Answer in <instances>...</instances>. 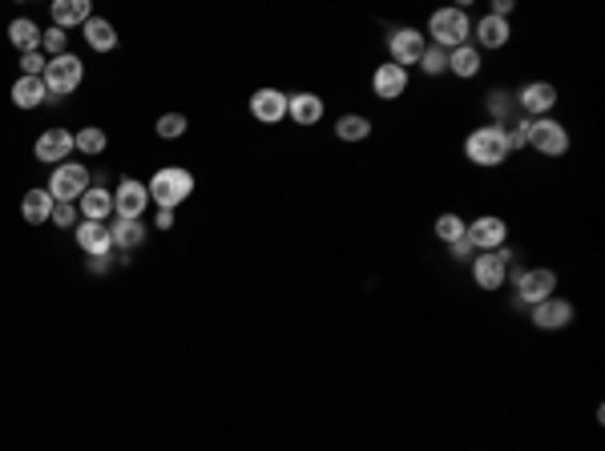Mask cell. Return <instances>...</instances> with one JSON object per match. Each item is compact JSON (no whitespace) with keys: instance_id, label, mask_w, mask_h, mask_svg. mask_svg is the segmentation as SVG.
Masks as SVG:
<instances>
[{"instance_id":"obj_41","label":"cell","mask_w":605,"mask_h":451,"mask_svg":"<svg viewBox=\"0 0 605 451\" xmlns=\"http://www.w3.org/2000/svg\"><path fill=\"white\" fill-rule=\"evenodd\" d=\"M90 270H93V274H105V270H110V254H101V258H90Z\"/></svg>"},{"instance_id":"obj_21","label":"cell","mask_w":605,"mask_h":451,"mask_svg":"<svg viewBox=\"0 0 605 451\" xmlns=\"http://www.w3.org/2000/svg\"><path fill=\"white\" fill-rule=\"evenodd\" d=\"M48 101V89H45V77H16L13 85V105L16 110H41Z\"/></svg>"},{"instance_id":"obj_24","label":"cell","mask_w":605,"mask_h":451,"mask_svg":"<svg viewBox=\"0 0 605 451\" xmlns=\"http://www.w3.org/2000/svg\"><path fill=\"white\" fill-rule=\"evenodd\" d=\"M110 230H113V250H122V254L138 250L145 242V222L142 218H113Z\"/></svg>"},{"instance_id":"obj_13","label":"cell","mask_w":605,"mask_h":451,"mask_svg":"<svg viewBox=\"0 0 605 451\" xmlns=\"http://www.w3.org/2000/svg\"><path fill=\"white\" fill-rule=\"evenodd\" d=\"M529 319H533L536 330H565L573 322V302L553 294V299H545V302H536V307H529Z\"/></svg>"},{"instance_id":"obj_33","label":"cell","mask_w":605,"mask_h":451,"mask_svg":"<svg viewBox=\"0 0 605 451\" xmlns=\"http://www.w3.org/2000/svg\"><path fill=\"white\" fill-rule=\"evenodd\" d=\"M182 133H186V117H182V113H162L158 117V137H162V142H178Z\"/></svg>"},{"instance_id":"obj_22","label":"cell","mask_w":605,"mask_h":451,"mask_svg":"<svg viewBox=\"0 0 605 451\" xmlns=\"http://www.w3.org/2000/svg\"><path fill=\"white\" fill-rule=\"evenodd\" d=\"M481 65H484V53L476 45H461L448 53V73L461 77V81H472V77L481 73Z\"/></svg>"},{"instance_id":"obj_14","label":"cell","mask_w":605,"mask_h":451,"mask_svg":"<svg viewBox=\"0 0 605 451\" xmlns=\"http://www.w3.org/2000/svg\"><path fill=\"white\" fill-rule=\"evenodd\" d=\"M145 205H150V190H145V182H138V178H125L113 190V214L117 218H142Z\"/></svg>"},{"instance_id":"obj_18","label":"cell","mask_w":605,"mask_h":451,"mask_svg":"<svg viewBox=\"0 0 605 451\" xmlns=\"http://www.w3.org/2000/svg\"><path fill=\"white\" fill-rule=\"evenodd\" d=\"M472 37H476V48H504L509 45V37H513V28L509 21H501V16H493V13H484L481 21L472 25Z\"/></svg>"},{"instance_id":"obj_27","label":"cell","mask_w":605,"mask_h":451,"mask_svg":"<svg viewBox=\"0 0 605 451\" xmlns=\"http://www.w3.org/2000/svg\"><path fill=\"white\" fill-rule=\"evenodd\" d=\"M41 37H45V28L37 21H28V16H16V21L8 25V41L21 48V57L25 53H41Z\"/></svg>"},{"instance_id":"obj_38","label":"cell","mask_w":605,"mask_h":451,"mask_svg":"<svg viewBox=\"0 0 605 451\" xmlns=\"http://www.w3.org/2000/svg\"><path fill=\"white\" fill-rule=\"evenodd\" d=\"M448 254H452V262H472V258H476V250L468 246V238L452 242V246H448Z\"/></svg>"},{"instance_id":"obj_10","label":"cell","mask_w":605,"mask_h":451,"mask_svg":"<svg viewBox=\"0 0 605 451\" xmlns=\"http://www.w3.org/2000/svg\"><path fill=\"white\" fill-rule=\"evenodd\" d=\"M424 48H428V37L419 33V28H396L392 37H387V61L399 65V68H408V65H419V57H424Z\"/></svg>"},{"instance_id":"obj_1","label":"cell","mask_w":605,"mask_h":451,"mask_svg":"<svg viewBox=\"0 0 605 451\" xmlns=\"http://www.w3.org/2000/svg\"><path fill=\"white\" fill-rule=\"evenodd\" d=\"M145 190H150V202L158 205V210H178V205L194 194V173L182 170V165H165V170H158L150 182H145Z\"/></svg>"},{"instance_id":"obj_40","label":"cell","mask_w":605,"mask_h":451,"mask_svg":"<svg viewBox=\"0 0 605 451\" xmlns=\"http://www.w3.org/2000/svg\"><path fill=\"white\" fill-rule=\"evenodd\" d=\"M154 226H158V230H174V210H158Z\"/></svg>"},{"instance_id":"obj_26","label":"cell","mask_w":605,"mask_h":451,"mask_svg":"<svg viewBox=\"0 0 605 451\" xmlns=\"http://www.w3.org/2000/svg\"><path fill=\"white\" fill-rule=\"evenodd\" d=\"M81 33H85V45H90L93 53H113L117 48V28L105 21V16H90V21L81 25Z\"/></svg>"},{"instance_id":"obj_17","label":"cell","mask_w":605,"mask_h":451,"mask_svg":"<svg viewBox=\"0 0 605 451\" xmlns=\"http://www.w3.org/2000/svg\"><path fill=\"white\" fill-rule=\"evenodd\" d=\"M77 246H81L90 258H101V254L113 250V230L110 222H77Z\"/></svg>"},{"instance_id":"obj_8","label":"cell","mask_w":605,"mask_h":451,"mask_svg":"<svg viewBox=\"0 0 605 451\" xmlns=\"http://www.w3.org/2000/svg\"><path fill=\"white\" fill-rule=\"evenodd\" d=\"M529 150H536L541 158H561L569 150V130L557 117H533L529 121Z\"/></svg>"},{"instance_id":"obj_3","label":"cell","mask_w":605,"mask_h":451,"mask_svg":"<svg viewBox=\"0 0 605 451\" xmlns=\"http://www.w3.org/2000/svg\"><path fill=\"white\" fill-rule=\"evenodd\" d=\"M428 37H432L436 48H461L468 45V37H472V21H468L464 8H436L432 16H428Z\"/></svg>"},{"instance_id":"obj_19","label":"cell","mask_w":605,"mask_h":451,"mask_svg":"<svg viewBox=\"0 0 605 451\" xmlns=\"http://www.w3.org/2000/svg\"><path fill=\"white\" fill-rule=\"evenodd\" d=\"M287 117L302 130L324 121V97L319 93H291V105H287Z\"/></svg>"},{"instance_id":"obj_36","label":"cell","mask_w":605,"mask_h":451,"mask_svg":"<svg viewBox=\"0 0 605 451\" xmlns=\"http://www.w3.org/2000/svg\"><path fill=\"white\" fill-rule=\"evenodd\" d=\"M53 226H61V230H77V222H81V210H77L73 202H57L53 205Z\"/></svg>"},{"instance_id":"obj_28","label":"cell","mask_w":605,"mask_h":451,"mask_svg":"<svg viewBox=\"0 0 605 451\" xmlns=\"http://www.w3.org/2000/svg\"><path fill=\"white\" fill-rule=\"evenodd\" d=\"M73 145H77V153H85V158H101V153L110 150V133H105L101 125H85V130L73 133Z\"/></svg>"},{"instance_id":"obj_12","label":"cell","mask_w":605,"mask_h":451,"mask_svg":"<svg viewBox=\"0 0 605 451\" xmlns=\"http://www.w3.org/2000/svg\"><path fill=\"white\" fill-rule=\"evenodd\" d=\"M516 105L525 110V117H553V105H557V89H553L549 81H529V85H521V93L513 97Z\"/></svg>"},{"instance_id":"obj_5","label":"cell","mask_w":605,"mask_h":451,"mask_svg":"<svg viewBox=\"0 0 605 451\" xmlns=\"http://www.w3.org/2000/svg\"><path fill=\"white\" fill-rule=\"evenodd\" d=\"M45 89H48V101H61V97H69L77 85H81L85 77V65L77 53H61V57H48L45 65Z\"/></svg>"},{"instance_id":"obj_32","label":"cell","mask_w":605,"mask_h":451,"mask_svg":"<svg viewBox=\"0 0 605 451\" xmlns=\"http://www.w3.org/2000/svg\"><path fill=\"white\" fill-rule=\"evenodd\" d=\"M501 130H504V145H509V153H513V150H525V145H529V117L501 125Z\"/></svg>"},{"instance_id":"obj_2","label":"cell","mask_w":605,"mask_h":451,"mask_svg":"<svg viewBox=\"0 0 605 451\" xmlns=\"http://www.w3.org/2000/svg\"><path fill=\"white\" fill-rule=\"evenodd\" d=\"M464 158L481 170H496V165L509 162V145H504V130L501 125H481L464 137Z\"/></svg>"},{"instance_id":"obj_30","label":"cell","mask_w":605,"mask_h":451,"mask_svg":"<svg viewBox=\"0 0 605 451\" xmlns=\"http://www.w3.org/2000/svg\"><path fill=\"white\" fill-rule=\"evenodd\" d=\"M464 226H468V222L461 218V214H440L432 230H436V238H440L444 246H452V242H461V238H464Z\"/></svg>"},{"instance_id":"obj_31","label":"cell","mask_w":605,"mask_h":451,"mask_svg":"<svg viewBox=\"0 0 605 451\" xmlns=\"http://www.w3.org/2000/svg\"><path fill=\"white\" fill-rule=\"evenodd\" d=\"M419 73H424V77H444L448 73V48L428 45L424 57H419Z\"/></svg>"},{"instance_id":"obj_11","label":"cell","mask_w":605,"mask_h":451,"mask_svg":"<svg viewBox=\"0 0 605 451\" xmlns=\"http://www.w3.org/2000/svg\"><path fill=\"white\" fill-rule=\"evenodd\" d=\"M73 150H77V145H73V133L69 130H45L33 142V158L45 162V165H65Z\"/></svg>"},{"instance_id":"obj_35","label":"cell","mask_w":605,"mask_h":451,"mask_svg":"<svg viewBox=\"0 0 605 451\" xmlns=\"http://www.w3.org/2000/svg\"><path fill=\"white\" fill-rule=\"evenodd\" d=\"M489 110H493V125H509V113L516 110V101H513L509 93L496 89V93L489 97Z\"/></svg>"},{"instance_id":"obj_7","label":"cell","mask_w":605,"mask_h":451,"mask_svg":"<svg viewBox=\"0 0 605 451\" xmlns=\"http://www.w3.org/2000/svg\"><path fill=\"white\" fill-rule=\"evenodd\" d=\"M513 258L516 254L509 246H501V250H489V254H476L468 267H472V282L481 290H501L504 282H509V267H513Z\"/></svg>"},{"instance_id":"obj_37","label":"cell","mask_w":605,"mask_h":451,"mask_svg":"<svg viewBox=\"0 0 605 451\" xmlns=\"http://www.w3.org/2000/svg\"><path fill=\"white\" fill-rule=\"evenodd\" d=\"M45 65H48V61H45L41 53H25V57H21V68H25V77H41V73H45Z\"/></svg>"},{"instance_id":"obj_4","label":"cell","mask_w":605,"mask_h":451,"mask_svg":"<svg viewBox=\"0 0 605 451\" xmlns=\"http://www.w3.org/2000/svg\"><path fill=\"white\" fill-rule=\"evenodd\" d=\"M509 278L516 287V307H536L557 290V274L549 267H509Z\"/></svg>"},{"instance_id":"obj_20","label":"cell","mask_w":605,"mask_h":451,"mask_svg":"<svg viewBox=\"0 0 605 451\" xmlns=\"http://www.w3.org/2000/svg\"><path fill=\"white\" fill-rule=\"evenodd\" d=\"M77 210H81L85 222H110V214H113V190H105V185H90V190L81 194V202H77Z\"/></svg>"},{"instance_id":"obj_25","label":"cell","mask_w":605,"mask_h":451,"mask_svg":"<svg viewBox=\"0 0 605 451\" xmlns=\"http://www.w3.org/2000/svg\"><path fill=\"white\" fill-rule=\"evenodd\" d=\"M53 194H48V190H37V185H33V190H28L25 194V198H21V218L28 222V226H45L48 218H53Z\"/></svg>"},{"instance_id":"obj_16","label":"cell","mask_w":605,"mask_h":451,"mask_svg":"<svg viewBox=\"0 0 605 451\" xmlns=\"http://www.w3.org/2000/svg\"><path fill=\"white\" fill-rule=\"evenodd\" d=\"M372 93L379 97V101H399V97L408 93V68H399L392 61L376 65L372 73Z\"/></svg>"},{"instance_id":"obj_23","label":"cell","mask_w":605,"mask_h":451,"mask_svg":"<svg viewBox=\"0 0 605 451\" xmlns=\"http://www.w3.org/2000/svg\"><path fill=\"white\" fill-rule=\"evenodd\" d=\"M93 16V8H90V0H53V25L57 28H81L85 21Z\"/></svg>"},{"instance_id":"obj_15","label":"cell","mask_w":605,"mask_h":451,"mask_svg":"<svg viewBox=\"0 0 605 451\" xmlns=\"http://www.w3.org/2000/svg\"><path fill=\"white\" fill-rule=\"evenodd\" d=\"M287 105H291V97L282 89H255L250 93V113H255V121H262V125L287 121Z\"/></svg>"},{"instance_id":"obj_34","label":"cell","mask_w":605,"mask_h":451,"mask_svg":"<svg viewBox=\"0 0 605 451\" xmlns=\"http://www.w3.org/2000/svg\"><path fill=\"white\" fill-rule=\"evenodd\" d=\"M41 48L48 57H61V53H69V33L65 28H45V37H41Z\"/></svg>"},{"instance_id":"obj_6","label":"cell","mask_w":605,"mask_h":451,"mask_svg":"<svg viewBox=\"0 0 605 451\" xmlns=\"http://www.w3.org/2000/svg\"><path fill=\"white\" fill-rule=\"evenodd\" d=\"M90 185H93V178H90V170H85L81 162H65V165H53L45 190L53 194V202H73L77 205Z\"/></svg>"},{"instance_id":"obj_9","label":"cell","mask_w":605,"mask_h":451,"mask_svg":"<svg viewBox=\"0 0 605 451\" xmlns=\"http://www.w3.org/2000/svg\"><path fill=\"white\" fill-rule=\"evenodd\" d=\"M464 238H468V246H472L476 254H489V250L504 246L509 226H504V218H496V214H481V218H472L464 226Z\"/></svg>"},{"instance_id":"obj_39","label":"cell","mask_w":605,"mask_h":451,"mask_svg":"<svg viewBox=\"0 0 605 451\" xmlns=\"http://www.w3.org/2000/svg\"><path fill=\"white\" fill-rule=\"evenodd\" d=\"M513 0H493V16H501V21H509V13H513Z\"/></svg>"},{"instance_id":"obj_29","label":"cell","mask_w":605,"mask_h":451,"mask_svg":"<svg viewBox=\"0 0 605 451\" xmlns=\"http://www.w3.org/2000/svg\"><path fill=\"white\" fill-rule=\"evenodd\" d=\"M335 137L339 142H367L372 137V121L364 113H344L335 121Z\"/></svg>"}]
</instances>
